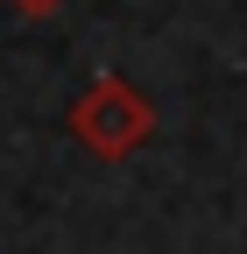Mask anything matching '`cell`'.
<instances>
[{"label":"cell","instance_id":"obj_1","mask_svg":"<svg viewBox=\"0 0 247 254\" xmlns=\"http://www.w3.org/2000/svg\"><path fill=\"white\" fill-rule=\"evenodd\" d=\"M156 99L134 85V78H92L78 99H71V141L85 155H99V163H120V155H134L156 141Z\"/></svg>","mask_w":247,"mask_h":254},{"label":"cell","instance_id":"obj_2","mask_svg":"<svg viewBox=\"0 0 247 254\" xmlns=\"http://www.w3.org/2000/svg\"><path fill=\"white\" fill-rule=\"evenodd\" d=\"M7 7H14V14H36V21H43V14H57V7H64V0H7Z\"/></svg>","mask_w":247,"mask_h":254}]
</instances>
